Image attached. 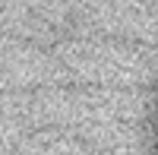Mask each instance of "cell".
Segmentation results:
<instances>
[{"instance_id": "6da1fadb", "label": "cell", "mask_w": 158, "mask_h": 155, "mask_svg": "<svg viewBox=\"0 0 158 155\" xmlns=\"http://www.w3.org/2000/svg\"><path fill=\"white\" fill-rule=\"evenodd\" d=\"M152 155H158V95H155V111H152Z\"/></svg>"}]
</instances>
